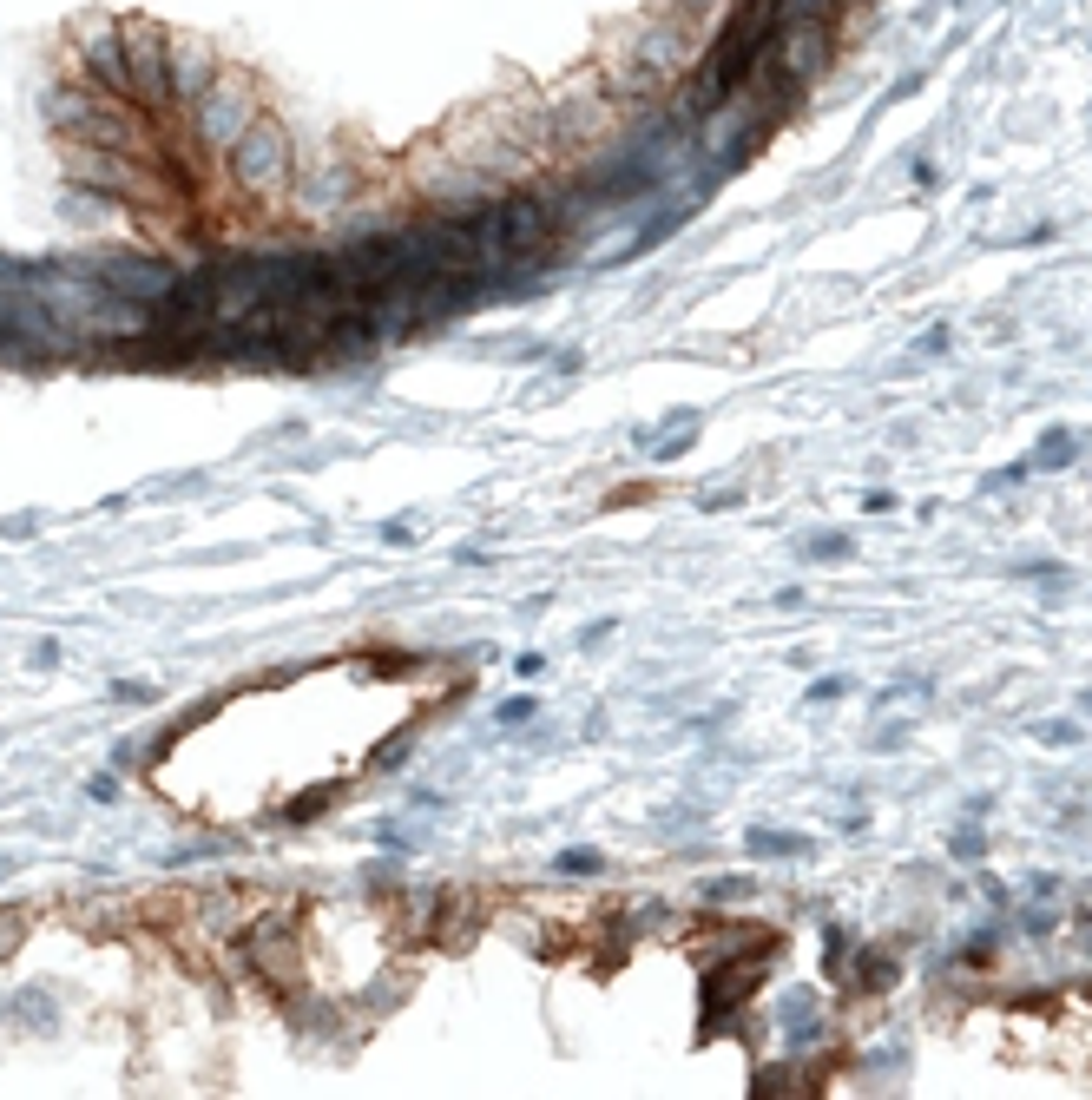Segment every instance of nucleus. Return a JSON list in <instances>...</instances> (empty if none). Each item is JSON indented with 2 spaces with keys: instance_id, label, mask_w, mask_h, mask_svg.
<instances>
[{
  "instance_id": "f03ea898",
  "label": "nucleus",
  "mask_w": 1092,
  "mask_h": 1100,
  "mask_svg": "<svg viewBox=\"0 0 1092 1100\" xmlns=\"http://www.w3.org/2000/svg\"><path fill=\"white\" fill-rule=\"evenodd\" d=\"M592 864H599L592 850H566V856H560V870H592Z\"/></svg>"
},
{
  "instance_id": "f257e3e1",
  "label": "nucleus",
  "mask_w": 1092,
  "mask_h": 1100,
  "mask_svg": "<svg viewBox=\"0 0 1092 1100\" xmlns=\"http://www.w3.org/2000/svg\"><path fill=\"white\" fill-rule=\"evenodd\" d=\"M546 231H553V225H546V205H533V198H513V205H507V231L494 237V245H501V257H507V264H521V257H533V251L546 245Z\"/></svg>"
}]
</instances>
